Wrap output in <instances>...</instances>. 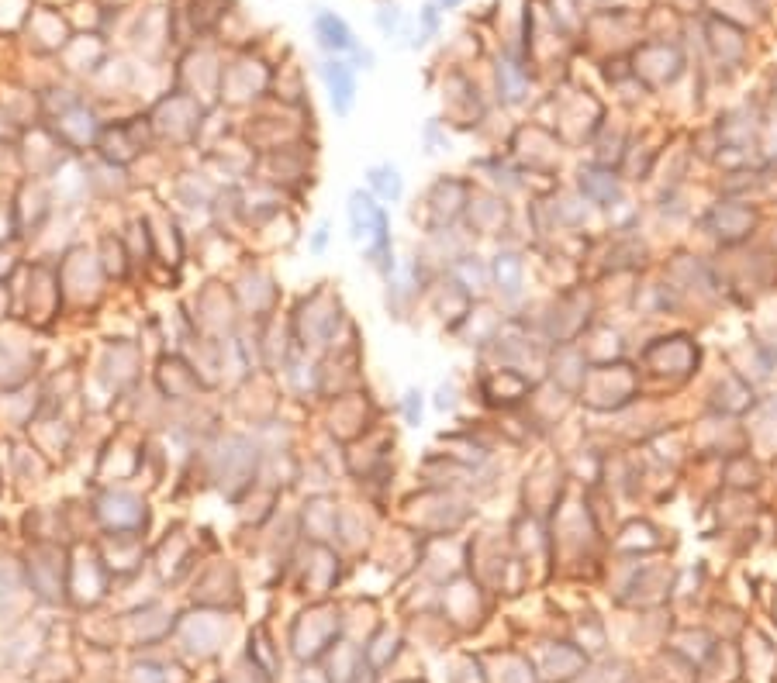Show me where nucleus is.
<instances>
[{
	"label": "nucleus",
	"instance_id": "nucleus-3",
	"mask_svg": "<svg viewBox=\"0 0 777 683\" xmlns=\"http://www.w3.org/2000/svg\"><path fill=\"white\" fill-rule=\"evenodd\" d=\"M367 176H370V183L384 197H391V201H398V197H401V176H398L394 166H373Z\"/></svg>",
	"mask_w": 777,
	"mask_h": 683
},
{
	"label": "nucleus",
	"instance_id": "nucleus-1",
	"mask_svg": "<svg viewBox=\"0 0 777 683\" xmlns=\"http://www.w3.org/2000/svg\"><path fill=\"white\" fill-rule=\"evenodd\" d=\"M325 80H329V90H332V107L339 114H346L349 107H353V94H356V83H353V73H349V66L329 63V66H325Z\"/></svg>",
	"mask_w": 777,
	"mask_h": 683
},
{
	"label": "nucleus",
	"instance_id": "nucleus-4",
	"mask_svg": "<svg viewBox=\"0 0 777 683\" xmlns=\"http://www.w3.org/2000/svg\"><path fill=\"white\" fill-rule=\"evenodd\" d=\"M398 18H401V11H398V7H384V11H380V18H377L380 32H387V35H391L394 28H398Z\"/></svg>",
	"mask_w": 777,
	"mask_h": 683
},
{
	"label": "nucleus",
	"instance_id": "nucleus-6",
	"mask_svg": "<svg viewBox=\"0 0 777 683\" xmlns=\"http://www.w3.org/2000/svg\"><path fill=\"white\" fill-rule=\"evenodd\" d=\"M443 4H446V7H453V4H460V0H443Z\"/></svg>",
	"mask_w": 777,
	"mask_h": 683
},
{
	"label": "nucleus",
	"instance_id": "nucleus-2",
	"mask_svg": "<svg viewBox=\"0 0 777 683\" xmlns=\"http://www.w3.org/2000/svg\"><path fill=\"white\" fill-rule=\"evenodd\" d=\"M315 32H318V38H322V45H329V49H349V45H353V38H349V28L342 25L335 14H318V18H315Z\"/></svg>",
	"mask_w": 777,
	"mask_h": 683
},
{
	"label": "nucleus",
	"instance_id": "nucleus-5",
	"mask_svg": "<svg viewBox=\"0 0 777 683\" xmlns=\"http://www.w3.org/2000/svg\"><path fill=\"white\" fill-rule=\"evenodd\" d=\"M422 394H408V404H405V414L411 425H418V418H422V401H418Z\"/></svg>",
	"mask_w": 777,
	"mask_h": 683
}]
</instances>
